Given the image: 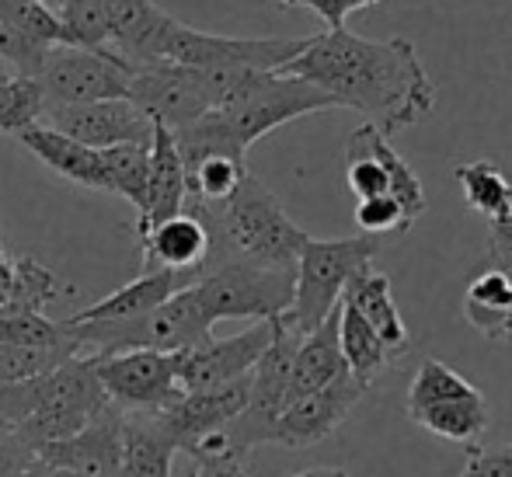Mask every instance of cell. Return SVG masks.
Here are the masks:
<instances>
[{"mask_svg":"<svg viewBox=\"0 0 512 477\" xmlns=\"http://www.w3.org/2000/svg\"><path fill=\"white\" fill-rule=\"evenodd\" d=\"M279 74L314 84L335 101V108H352L384 136L422 122L439 98L415 42L405 35L387 42H370L349 28L310 35L304 53Z\"/></svg>","mask_w":512,"mask_h":477,"instance_id":"6da1fadb","label":"cell"},{"mask_svg":"<svg viewBox=\"0 0 512 477\" xmlns=\"http://www.w3.org/2000/svg\"><path fill=\"white\" fill-rule=\"evenodd\" d=\"M108 404L88 356H74L46 377L0 383V429L21 457L35 460L46 446L81 432Z\"/></svg>","mask_w":512,"mask_h":477,"instance_id":"7a4b0ae2","label":"cell"},{"mask_svg":"<svg viewBox=\"0 0 512 477\" xmlns=\"http://www.w3.org/2000/svg\"><path fill=\"white\" fill-rule=\"evenodd\" d=\"M209 234V255L203 272L216 265L248 262L269 265V269H297L300 248L307 244V230L286 216L283 202L276 199L255 175L248 171L237 192L223 202H185Z\"/></svg>","mask_w":512,"mask_h":477,"instance_id":"3957f363","label":"cell"},{"mask_svg":"<svg viewBox=\"0 0 512 477\" xmlns=\"http://www.w3.org/2000/svg\"><path fill=\"white\" fill-rule=\"evenodd\" d=\"M209 81H213V112L230 122L244 147L286 122L335 108V101L314 84L279 70H209Z\"/></svg>","mask_w":512,"mask_h":477,"instance_id":"277c9868","label":"cell"},{"mask_svg":"<svg viewBox=\"0 0 512 477\" xmlns=\"http://www.w3.org/2000/svg\"><path fill=\"white\" fill-rule=\"evenodd\" d=\"M70 335L81 342L84 356H115V352H189L213 338V324L199 307L196 289H182L168 303L133 321H105V324H70Z\"/></svg>","mask_w":512,"mask_h":477,"instance_id":"5b68a950","label":"cell"},{"mask_svg":"<svg viewBox=\"0 0 512 477\" xmlns=\"http://www.w3.org/2000/svg\"><path fill=\"white\" fill-rule=\"evenodd\" d=\"M380 251V237H335V241H317L307 237L297 258V289H293V307L283 317L286 328L300 338L310 335L328 321L331 310L342 303V293L349 279L363 265H373Z\"/></svg>","mask_w":512,"mask_h":477,"instance_id":"8992f818","label":"cell"},{"mask_svg":"<svg viewBox=\"0 0 512 477\" xmlns=\"http://www.w3.org/2000/svg\"><path fill=\"white\" fill-rule=\"evenodd\" d=\"M408 418L450 443L478 446L492 425V408L467 377L443 359H422L408 387Z\"/></svg>","mask_w":512,"mask_h":477,"instance_id":"52a82bcc","label":"cell"},{"mask_svg":"<svg viewBox=\"0 0 512 477\" xmlns=\"http://www.w3.org/2000/svg\"><path fill=\"white\" fill-rule=\"evenodd\" d=\"M199 296L206 321H276L286 317L293 307V289H297V269H269V265L230 262L216 265L199 276L192 286Z\"/></svg>","mask_w":512,"mask_h":477,"instance_id":"ba28073f","label":"cell"},{"mask_svg":"<svg viewBox=\"0 0 512 477\" xmlns=\"http://www.w3.org/2000/svg\"><path fill=\"white\" fill-rule=\"evenodd\" d=\"M304 46L307 39H234V35H213L171 18L157 60H168L192 70H283L286 63L304 53Z\"/></svg>","mask_w":512,"mask_h":477,"instance_id":"9c48e42d","label":"cell"},{"mask_svg":"<svg viewBox=\"0 0 512 477\" xmlns=\"http://www.w3.org/2000/svg\"><path fill=\"white\" fill-rule=\"evenodd\" d=\"M345 182H349L352 195L363 199H380L391 195L411 223L425 213V189L415 168L391 147L384 133L370 122L352 129L345 140Z\"/></svg>","mask_w":512,"mask_h":477,"instance_id":"30bf717a","label":"cell"},{"mask_svg":"<svg viewBox=\"0 0 512 477\" xmlns=\"http://www.w3.org/2000/svg\"><path fill=\"white\" fill-rule=\"evenodd\" d=\"M133 67L112 53H91L77 46H53L35 74L42 98L49 105H91V101H129Z\"/></svg>","mask_w":512,"mask_h":477,"instance_id":"8fae6325","label":"cell"},{"mask_svg":"<svg viewBox=\"0 0 512 477\" xmlns=\"http://www.w3.org/2000/svg\"><path fill=\"white\" fill-rule=\"evenodd\" d=\"M105 397L119 411H164L182 397L178 387V352H115V356H88Z\"/></svg>","mask_w":512,"mask_h":477,"instance_id":"7c38bea8","label":"cell"},{"mask_svg":"<svg viewBox=\"0 0 512 477\" xmlns=\"http://www.w3.org/2000/svg\"><path fill=\"white\" fill-rule=\"evenodd\" d=\"M129 101L164 129H182L213 112L209 70L178 67L168 60L140 63L129 77Z\"/></svg>","mask_w":512,"mask_h":477,"instance_id":"4fadbf2b","label":"cell"},{"mask_svg":"<svg viewBox=\"0 0 512 477\" xmlns=\"http://www.w3.org/2000/svg\"><path fill=\"white\" fill-rule=\"evenodd\" d=\"M42 126L91 150H108L119 143H136V147L154 143V119L126 98L91 101V105H49L42 112Z\"/></svg>","mask_w":512,"mask_h":477,"instance_id":"5bb4252c","label":"cell"},{"mask_svg":"<svg viewBox=\"0 0 512 477\" xmlns=\"http://www.w3.org/2000/svg\"><path fill=\"white\" fill-rule=\"evenodd\" d=\"M276 321H258L255 328L241 331L234 338H209L206 345L178 352V387H182V394L213 390L248 377L262 359V352L269 349L272 335H276Z\"/></svg>","mask_w":512,"mask_h":477,"instance_id":"9a60e30c","label":"cell"},{"mask_svg":"<svg viewBox=\"0 0 512 477\" xmlns=\"http://www.w3.org/2000/svg\"><path fill=\"white\" fill-rule=\"evenodd\" d=\"M363 394H366L363 383L352 377V373H345L342 380L328 383V387L314 390V394L297 397L279 415L272 443L286 446V450H307V446L324 443L352 415V408L363 401Z\"/></svg>","mask_w":512,"mask_h":477,"instance_id":"2e32d148","label":"cell"},{"mask_svg":"<svg viewBox=\"0 0 512 477\" xmlns=\"http://www.w3.org/2000/svg\"><path fill=\"white\" fill-rule=\"evenodd\" d=\"M248 377L223 383V387H213V390L182 394L171 408L157 411L164 429L175 439L178 453H192L199 443H206L209 436H216L223 425H230L241 415L244 404H248Z\"/></svg>","mask_w":512,"mask_h":477,"instance_id":"e0dca14e","label":"cell"},{"mask_svg":"<svg viewBox=\"0 0 512 477\" xmlns=\"http://www.w3.org/2000/svg\"><path fill=\"white\" fill-rule=\"evenodd\" d=\"M119 457H122V411L112 401L63 443H53L35 460L49 467H63L84 477H119Z\"/></svg>","mask_w":512,"mask_h":477,"instance_id":"ac0fdd59","label":"cell"},{"mask_svg":"<svg viewBox=\"0 0 512 477\" xmlns=\"http://www.w3.org/2000/svg\"><path fill=\"white\" fill-rule=\"evenodd\" d=\"M199 272H175V269H154L140 272L133 283H126L115 293H108L105 300L91 303V307L77 310L74 317H67L70 324H105V321H133L150 310H157L161 303H168L175 293L196 286Z\"/></svg>","mask_w":512,"mask_h":477,"instance_id":"d6986e66","label":"cell"},{"mask_svg":"<svg viewBox=\"0 0 512 477\" xmlns=\"http://www.w3.org/2000/svg\"><path fill=\"white\" fill-rule=\"evenodd\" d=\"M189 202V185H185L182 157L171 140V129L154 122V143H150V171H147V199L143 209L136 213V234H147L157 223L171 220V216L185 213Z\"/></svg>","mask_w":512,"mask_h":477,"instance_id":"ffe728a7","label":"cell"},{"mask_svg":"<svg viewBox=\"0 0 512 477\" xmlns=\"http://www.w3.org/2000/svg\"><path fill=\"white\" fill-rule=\"evenodd\" d=\"M342 303H349L359 317L366 321V328L384 342V349L391 356H401L408 349V324L401 321L398 303H394L391 293V279L384 272H377L373 265H363L356 276L349 279L342 293Z\"/></svg>","mask_w":512,"mask_h":477,"instance_id":"44dd1931","label":"cell"},{"mask_svg":"<svg viewBox=\"0 0 512 477\" xmlns=\"http://www.w3.org/2000/svg\"><path fill=\"white\" fill-rule=\"evenodd\" d=\"M175 439L157 411H122L119 477H171Z\"/></svg>","mask_w":512,"mask_h":477,"instance_id":"7402d4cb","label":"cell"},{"mask_svg":"<svg viewBox=\"0 0 512 477\" xmlns=\"http://www.w3.org/2000/svg\"><path fill=\"white\" fill-rule=\"evenodd\" d=\"M18 143L32 157H39L53 175L67 178V182L81 185V189L105 192L102 157H98V150H91V147H84V143L70 140V136L56 133V129L42 126V122H35L25 133H18Z\"/></svg>","mask_w":512,"mask_h":477,"instance_id":"603a6c76","label":"cell"},{"mask_svg":"<svg viewBox=\"0 0 512 477\" xmlns=\"http://www.w3.org/2000/svg\"><path fill=\"white\" fill-rule=\"evenodd\" d=\"M140 241H143V255H147V269L143 272L175 269V272H199L203 276V265L209 255V234L192 213H178L171 220L157 223Z\"/></svg>","mask_w":512,"mask_h":477,"instance_id":"cb8c5ba5","label":"cell"},{"mask_svg":"<svg viewBox=\"0 0 512 477\" xmlns=\"http://www.w3.org/2000/svg\"><path fill=\"white\" fill-rule=\"evenodd\" d=\"M345 373H349V366H345L342 345H338V307H335L321 328H314L310 335L300 338L297 356H293V373H290V401L342 380Z\"/></svg>","mask_w":512,"mask_h":477,"instance_id":"d4e9b609","label":"cell"},{"mask_svg":"<svg viewBox=\"0 0 512 477\" xmlns=\"http://www.w3.org/2000/svg\"><path fill=\"white\" fill-rule=\"evenodd\" d=\"M464 317L488 342L512 345V276L499 269L474 276L464 293Z\"/></svg>","mask_w":512,"mask_h":477,"instance_id":"484cf974","label":"cell"},{"mask_svg":"<svg viewBox=\"0 0 512 477\" xmlns=\"http://www.w3.org/2000/svg\"><path fill=\"white\" fill-rule=\"evenodd\" d=\"M338 345H342V359L349 366V373L370 390V383L391 366V352L384 349L377 335L366 328V321L349 307L338 303Z\"/></svg>","mask_w":512,"mask_h":477,"instance_id":"4316f807","label":"cell"},{"mask_svg":"<svg viewBox=\"0 0 512 477\" xmlns=\"http://www.w3.org/2000/svg\"><path fill=\"white\" fill-rule=\"evenodd\" d=\"M70 293V286L56 276L53 269L39 262V258L25 255L11 262V293L0 310H28V314H46L53 303H60Z\"/></svg>","mask_w":512,"mask_h":477,"instance_id":"83f0119b","label":"cell"},{"mask_svg":"<svg viewBox=\"0 0 512 477\" xmlns=\"http://www.w3.org/2000/svg\"><path fill=\"white\" fill-rule=\"evenodd\" d=\"M0 345L18 349H70L81 352V342L70 335L67 321H53L49 314H28V310H0Z\"/></svg>","mask_w":512,"mask_h":477,"instance_id":"f1b7e54d","label":"cell"},{"mask_svg":"<svg viewBox=\"0 0 512 477\" xmlns=\"http://www.w3.org/2000/svg\"><path fill=\"white\" fill-rule=\"evenodd\" d=\"M453 175H457V185L464 189V202L474 213L488 216V220L512 213V182L495 161L460 164Z\"/></svg>","mask_w":512,"mask_h":477,"instance_id":"f546056e","label":"cell"},{"mask_svg":"<svg viewBox=\"0 0 512 477\" xmlns=\"http://www.w3.org/2000/svg\"><path fill=\"white\" fill-rule=\"evenodd\" d=\"M98 157H102L105 192L122 195V199L133 202L136 213H140L143 199H147L150 147H136V143H119V147L98 150Z\"/></svg>","mask_w":512,"mask_h":477,"instance_id":"4dcf8cb0","label":"cell"},{"mask_svg":"<svg viewBox=\"0 0 512 477\" xmlns=\"http://www.w3.org/2000/svg\"><path fill=\"white\" fill-rule=\"evenodd\" d=\"M248 178V164L234 161V157H206L196 168L185 171V185H189V202H223L237 192V185Z\"/></svg>","mask_w":512,"mask_h":477,"instance_id":"1f68e13d","label":"cell"},{"mask_svg":"<svg viewBox=\"0 0 512 477\" xmlns=\"http://www.w3.org/2000/svg\"><path fill=\"white\" fill-rule=\"evenodd\" d=\"M46 98L32 77H7L0 81V133H25L28 126L42 122Z\"/></svg>","mask_w":512,"mask_h":477,"instance_id":"d6a6232c","label":"cell"},{"mask_svg":"<svg viewBox=\"0 0 512 477\" xmlns=\"http://www.w3.org/2000/svg\"><path fill=\"white\" fill-rule=\"evenodd\" d=\"M74 356H81V352L0 345V383H25V380H35V377H46L49 370H56V366H63Z\"/></svg>","mask_w":512,"mask_h":477,"instance_id":"836d02e7","label":"cell"},{"mask_svg":"<svg viewBox=\"0 0 512 477\" xmlns=\"http://www.w3.org/2000/svg\"><path fill=\"white\" fill-rule=\"evenodd\" d=\"M49 49H53V46L28 39V35H21L18 28L0 25V63H4L11 74L32 77V81H35V74H39L42 63H46Z\"/></svg>","mask_w":512,"mask_h":477,"instance_id":"e575fe53","label":"cell"},{"mask_svg":"<svg viewBox=\"0 0 512 477\" xmlns=\"http://www.w3.org/2000/svg\"><path fill=\"white\" fill-rule=\"evenodd\" d=\"M356 227L366 237H387V234H408L415 223L408 220L405 209L391 195H380V199L356 202Z\"/></svg>","mask_w":512,"mask_h":477,"instance_id":"d590c367","label":"cell"},{"mask_svg":"<svg viewBox=\"0 0 512 477\" xmlns=\"http://www.w3.org/2000/svg\"><path fill=\"white\" fill-rule=\"evenodd\" d=\"M460 477H512V443L467 446V464Z\"/></svg>","mask_w":512,"mask_h":477,"instance_id":"8d00e7d4","label":"cell"},{"mask_svg":"<svg viewBox=\"0 0 512 477\" xmlns=\"http://www.w3.org/2000/svg\"><path fill=\"white\" fill-rule=\"evenodd\" d=\"M488 258H492V269L512 276V213L488 220Z\"/></svg>","mask_w":512,"mask_h":477,"instance_id":"74e56055","label":"cell"},{"mask_svg":"<svg viewBox=\"0 0 512 477\" xmlns=\"http://www.w3.org/2000/svg\"><path fill=\"white\" fill-rule=\"evenodd\" d=\"M276 4L279 7H310V11L328 25V32L345 28V18H349V0H276Z\"/></svg>","mask_w":512,"mask_h":477,"instance_id":"f35d334b","label":"cell"},{"mask_svg":"<svg viewBox=\"0 0 512 477\" xmlns=\"http://www.w3.org/2000/svg\"><path fill=\"white\" fill-rule=\"evenodd\" d=\"M196 477H248L244 460L230 457V453H196Z\"/></svg>","mask_w":512,"mask_h":477,"instance_id":"ab89813d","label":"cell"},{"mask_svg":"<svg viewBox=\"0 0 512 477\" xmlns=\"http://www.w3.org/2000/svg\"><path fill=\"white\" fill-rule=\"evenodd\" d=\"M32 464L28 457H21V450L11 443L4 429H0V477H21V471Z\"/></svg>","mask_w":512,"mask_h":477,"instance_id":"60d3db41","label":"cell"},{"mask_svg":"<svg viewBox=\"0 0 512 477\" xmlns=\"http://www.w3.org/2000/svg\"><path fill=\"white\" fill-rule=\"evenodd\" d=\"M21 477H84V474H74V471H63V467H49L42 460H32V464L21 471Z\"/></svg>","mask_w":512,"mask_h":477,"instance_id":"b9f144b4","label":"cell"},{"mask_svg":"<svg viewBox=\"0 0 512 477\" xmlns=\"http://www.w3.org/2000/svg\"><path fill=\"white\" fill-rule=\"evenodd\" d=\"M290 477H349V474H345L342 467H310V471H300Z\"/></svg>","mask_w":512,"mask_h":477,"instance_id":"7bdbcfd3","label":"cell"},{"mask_svg":"<svg viewBox=\"0 0 512 477\" xmlns=\"http://www.w3.org/2000/svg\"><path fill=\"white\" fill-rule=\"evenodd\" d=\"M0 283H4V286H11V258H7L4 241H0Z\"/></svg>","mask_w":512,"mask_h":477,"instance_id":"ee69618b","label":"cell"},{"mask_svg":"<svg viewBox=\"0 0 512 477\" xmlns=\"http://www.w3.org/2000/svg\"><path fill=\"white\" fill-rule=\"evenodd\" d=\"M373 4H380V0H349V14L352 11H366V7H373Z\"/></svg>","mask_w":512,"mask_h":477,"instance_id":"f6af8a7d","label":"cell"},{"mask_svg":"<svg viewBox=\"0 0 512 477\" xmlns=\"http://www.w3.org/2000/svg\"><path fill=\"white\" fill-rule=\"evenodd\" d=\"M7 77H14V74H11V70L4 67V63H0V81H7Z\"/></svg>","mask_w":512,"mask_h":477,"instance_id":"bcb514c9","label":"cell"},{"mask_svg":"<svg viewBox=\"0 0 512 477\" xmlns=\"http://www.w3.org/2000/svg\"><path fill=\"white\" fill-rule=\"evenodd\" d=\"M32 4H46V0H32Z\"/></svg>","mask_w":512,"mask_h":477,"instance_id":"7dc6e473","label":"cell"}]
</instances>
